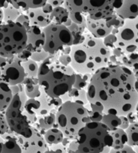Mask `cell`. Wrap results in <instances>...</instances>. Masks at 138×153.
Listing matches in <instances>:
<instances>
[{"label": "cell", "mask_w": 138, "mask_h": 153, "mask_svg": "<svg viewBox=\"0 0 138 153\" xmlns=\"http://www.w3.org/2000/svg\"><path fill=\"white\" fill-rule=\"evenodd\" d=\"M92 75L89 74H80L75 72V82L73 88L79 90L87 91L91 82Z\"/></svg>", "instance_id": "4dcf8cb0"}, {"label": "cell", "mask_w": 138, "mask_h": 153, "mask_svg": "<svg viewBox=\"0 0 138 153\" xmlns=\"http://www.w3.org/2000/svg\"><path fill=\"white\" fill-rule=\"evenodd\" d=\"M56 112L57 110H54L49 114L38 117L37 122L33 125V127L35 128L43 135L46 131L50 129L58 128L56 123Z\"/></svg>", "instance_id": "d6986e66"}, {"label": "cell", "mask_w": 138, "mask_h": 153, "mask_svg": "<svg viewBox=\"0 0 138 153\" xmlns=\"http://www.w3.org/2000/svg\"><path fill=\"white\" fill-rule=\"evenodd\" d=\"M9 130L10 128L8 124L5 113L0 112V137L6 134Z\"/></svg>", "instance_id": "8d00e7d4"}, {"label": "cell", "mask_w": 138, "mask_h": 153, "mask_svg": "<svg viewBox=\"0 0 138 153\" xmlns=\"http://www.w3.org/2000/svg\"><path fill=\"white\" fill-rule=\"evenodd\" d=\"M134 150L135 151L136 153H138V147H136V148H134Z\"/></svg>", "instance_id": "f5cc1de1"}, {"label": "cell", "mask_w": 138, "mask_h": 153, "mask_svg": "<svg viewBox=\"0 0 138 153\" xmlns=\"http://www.w3.org/2000/svg\"><path fill=\"white\" fill-rule=\"evenodd\" d=\"M103 40V43L104 44V45L108 47V49H114L116 48L115 44L116 43V36L115 35H112V33L110 34L109 35L107 36L106 37H105Z\"/></svg>", "instance_id": "f35d334b"}, {"label": "cell", "mask_w": 138, "mask_h": 153, "mask_svg": "<svg viewBox=\"0 0 138 153\" xmlns=\"http://www.w3.org/2000/svg\"><path fill=\"white\" fill-rule=\"evenodd\" d=\"M135 81L134 74L123 65L103 68L92 76L87 91L89 103L102 105L104 114L127 116L138 103Z\"/></svg>", "instance_id": "6da1fadb"}, {"label": "cell", "mask_w": 138, "mask_h": 153, "mask_svg": "<svg viewBox=\"0 0 138 153\" xmlns=\"http://www.w3.org/2000/svg\"><path fill=\"white\" fill-rule=\"evenodd\" d=\"M85 6L93 20H106L115 13L113 0H85Z\"/></svg>", "instance_id": "8fae6325"}, {"label": "cell", "mask_w": 138, "mask_h": 153, "mask_svg": "<svg viewBox=\"0 0 138 153\" xmlns=\"http://www.w3.org/2000/svg\"><path fill=\"white\" fill-rule=\"evenodd\" d=\"M106 21L108 25L112 26L113 28L115 29L121 28L123 27L124 24V20L119 17L115 12L112 14V16L106 19Z\"/></svg>", "instance_id": "e575fe53"}, {"label": "cell", "mask_w": 138, "mask_h": 153, "mask_svg": "<svg viewBox=\"0 0 138 153\" xmlns=\"http://www.w3.org/2000/svg\"><path fill=\"white\" fill-rule=\"evenodd\" d=\"M46 44L44 50L52 55L60 53L66 47H72L73 38L68 28L52 23L44 28Z\"/></svg>", "instance_id": "ba28073f"}, {"label": "cell", "mask_w": 138, "mask_h": 153, "mask_svg": "<svg viewBox=\"0 0 138 153\" xmlns=\"http://www.w3.org/2000/svg\"><path fill=\"white\" fill-rule=\"evenodd\" d=\"M0 153H22L18 135L10 129L6 134L1 136Z\"/></svg>", "instance_id": "e0dca14e"}, {"label": "cell", "mask_w": 138, "mask_h": 153, "mask_svg": "<svg viewBox=\"0 0 138 153\" xmlns=\"http://www.w3.org/2000/svg\"><path fill=\"white\" fill-rule=\"evenodd\" d=\"M45 153H67V148L60 143L55 145H48V149Z\"/></svg>", "instance_id": "74e56055"}, {"label": "cell", "mask_w": 138, "mask_h": 153, "mask_svg": "<svg viewBox=\"0 0 138 153\" xmlns=\"http://www.w3.org/2000/svg\"><path fill=\"white\" fill-rule=\"evenodd\" d=\"M1 70L2 77L0 80L10 86L22 84L26 78L22 62L16 56L8 58L6 65Z\"/></svg>", "instance_id": "30bf717a"}, {"label": "cell", "mask_w": 138, "mask_h": 153, "mask_svg": "<svg viewBox=\"0 0 138 153\" xmlns=\"http://www.w3.org/2000/svg\"><path fill=\"white\" fill-rule=\"evenodd\" d=\"M39 65L38 63L32 60L28 59L25 62H22V65L25 70L26 78H38Z\"/></svg>", "instance_id": "d6a6232c"}, {"label": "cell", "mask_w": 138, "mask_h": 153, "mask_svg": "<svg viewBox=\"0 0 138 153\" xmlns=\"http://www.w3.org/2000/svg\"><path fill=\"white\" fill-rule=\"evenodd\" d=\"M26 33L27 44L26 49L28 50L32 53L44 49L46 44V35L44 32V28L31 26L26 30Z\"/></svg>", "instance_id": "9a60e30c"}, {"label": "cell", "mask_w": 138, "mask_h": 153, "mask_svg": "<svg viewBox=\"0 0 138 153\" xmlns=\"http://www.w3.org/2000/svg\"><path fill=\"white\" fill-rule=\"evenodd\" d=\"M87 30L94 37L98 39H104L113 30L112 26L108 25L106 20H93L87 16L86 18Z\"/></svg>", "instance_id": "2e32d148"}, {"label": "cell", "mask_w": 138, "mask_h": 153, "mask_svg": "<svg viewBox=\"0 0 138 153\" xmlns=\"http://www.w3.org/2000/svg\"><path fill=\"white\" fill-rule=\"evenodd\" d=\"M118 62H121V65L131 70L135 78H138V52L123 54L121 57L118 58Z\"/></svg>", "instance_id": "603a6c76"}, {"label": "cell", "mask_w": 138, "mask_h": 153, "mask_svg": "<svg viewBox=\"0 0 138 153\" xmlns=\"http://www.w3.org/2000/svg\"><path fill=\"white\" fill-rule=\"evenodd\" d=\"M87 94V91L86 90H79L73 88L68 93L62 96L60 99H62L63 102L71 101L86 107L87 105L89 104Z\"/></svg>", "instance_id": "44dd1931"}, {"label": "cell", "mask_w": 138, "mask_h": 153, "mask_svg": "<svg viewBox=\"0 0 138 153\" xmlns=\"http://www.w3.org/2000/svg\"><path fill=\"white\" fill-rule=\"evenodd\" d=\"M26 28L17 22L0 23V56L11 58L26 48Z\"/></svg>", "instance_id": "8992f818"}, {"label": "cell", "mask_w": 138, "mask_h": 153, "mask_svg": "<svg viewBox=\"0 0 138 153\" xmlns=\"http://www.w3.org/2000/svg\"><path fill=\"white\" fill-rule=\"evenodd\" d=\"M1 77H2V70L0 69V80H1Z\"/></svg>", "instance_id": "db71d44e"}, {"label": "cell", "mask_w": 138, "mask_h": 153, "mask_svg": "<svg viewBox=\"0 0 138 153\" xmlns=\"http://www.w3.org/2000/svg\"><path fill=\"white\" fill-rule=\"evenodd\" d=\"M111 135H112L113 139L112 149H121L127 144L128 138H127L125 130H122L121 128H118L117 130L111 131Z\"/></svg>", "instance_id": "d4e9b609"}, {"label": "cell", "mask_w": 138, "mask_h": 153, "mask_svg": "<svg viewBox=\"0 0 138 153\" xmlns=\"http://www.w3.org/2000/svg\"><path fill=\"white\" fill-rule=\"evenodd\" d=\"M18 7L22 10V12H26L29 10L37 9L44 7L47 4V0H20L16 1Z\"/></svg>", "instance_id": "83f0119b"}, {"label": "cell", "mask_w": 138, "mask_h": 153, "mask_svg": "<svg viewBox=\"0 0 138 153\" xmlns=\"http://www.w3.org/2000/svg\"><path fill=\"white\" fill-rule=\"evenodd\" d=\"M13 94L10 86L0 80V112H5L11 103Z\"/></svg>", "instance_id": "cb8c5ba5"}, {"label": "cell", "mask_w": 138, "mask_h": 153, "mask_svg": "<svg viewBox=\"0 0 138 153\" xmlns=\"http://www.w3.org/2000/svg\"><path fill=\"white\" fill-rule=\"evenodd\" d=\"M116 36V48L124 54L138 52V17L124 20L123 26L118 29Z\"/></svg>", "instance_id": "9c48e42d"}, {"label": "cell", "mask_w": 138, "mask_h": 153, "mask_svg": "<svg viewBox=\"0 0 138 153\" xmlns=\"http://www.w3.org/2000/svg\"><path fill=\"white\" fill-rule=\"evenodd\" d=\"M101 123L106 126L108 129L112 131L120 128L121 120L120 116L112 114H104Z\"/></svg>", "instance_id": "f546056e"}, {"label": "cell", "mask_w": 138, "mask_h": 153, "mask_svg": "<svg viewBox=\"0 0 138 153\" xmlns=\"http://www.w3.org/2000/svg\"><path fill=\"white\" fill-rule=\"evenodd\" d=\"M58 60L61 64L64 65V66H69V65H70L71 62H72V59H71L70 55H60L58 57Z\"/></svg>", "instance_id": "b9f144b4"}, {"label": "cell", "mask_w": 138, "mask_h": 153, "mask_svg": "<svg viewBox=\"0 0 138 153\" xmlns=\"http://www.w3.org/2000/svg\"><path fill=\"white\" fill-rule=\"evenodd\" d=\"M51 55H52L49 54L48 53L46 52L45 50L43 49L40 51L33 53L31 55V59L32 60L34 61L35 62L38 63L39 64H40L42 62H44V61H46V59H48Z\"/></svg>", "instance_id": "d590c367"}, {"label": "cell", "mask_w": 138, "mask_h": 153, "mask_svg": "<svg viewBox=\"0 0 138 153\" xmlns=\"http://www.w3.org/2000/svg\"><path fill=\"white\" fill-rule=\"evenodd\" d=\"M8 61V58L0 56V69H2V68L6 65Z\"/></svg>", "instance_id": "7dc6e473"}, {"label": "cell", "mask_w": 138, "mask_h": 153, "mask_svg": "<svg viewBox=\"0 0 138 153\" xmlns=\"http://www.w3.org/2000/svg\"><path fill=\"white\" fill-rule=\"evenodd\" d=\"M4 113L8 124L13 132L25 138L32 135L33 124L18 94L13 96L11 103Z\"/></svg>", "instance_id": "52a82bcc"}, {"label": "cell", "mask_w": 138, "mask_h": 153, "mask_svg": "<svg viewBox=\"0 0 138 153\" xmlns=\"http://www.w3.org/2000/svg\"><path fill=\"white\" fill-rule=\"evenodd\" d=\"M63 6L68 10L69 17L73 22L81 25L86 22L88 15L85 6V0H66Z\"/></svg>", "instance_id": "5bb4252c"}, {"label": "cell", "mask_w": 138, "mask_h": 153, "mask_svg": "<svg viewBox=\"0 0 138 153\" xmlns=\"http://www.w3.org/2000/svg\"><path fill=\"white\" fill-rule=\"evenodd\" d=\"M115 12L123 20L138 17V0H113Z\"/></svg>", "instance_id": "4fadbf2b"}, {"label": "cell", "mask_w": 138, "mask_h": 153, "mask_svg": "<svg viewBox=\"0 0 138 153\" xmlns=\"http://www.w3.org/2000/svg\"><path fill=\"white\" fill-rule=\"evenodd\" d=\"M10 2V1H9ZM4 12V21L5 23L16 22L18 18L23 14L22 10L17 9L12 6V4H9V6L3 10Z\"/></svg>", "instance_id": "f1b7e54d"}, {"label": "cell", "mask_w": 138, "mask_h": 153, "mask_svg": "<svg viewBox=\"0 0 138 153\" xmlns=\"http://www.w3.org/2000/svg\"><path fill=\"white\" fill-rule=\"evenodd\" d=\"M64 2L65 1H63V0H48L47 1V3L51 5L53 8L63 6Z\"/></svg>", "instance_id": "f6af8a7d"}, {"label": "cell", "mask_w": 138, "mask_h": 153, "mask_svg": "<svg viewBox=\"0 0 138 153\" xmlns=\"http://www.w3.org/2000/svg\"><path fill=\"white\" fill-rule=\"evenodd\" d=\"M4 21V12L3 10L0 9V23L3 22Z\"/></svg>", "instance_id": "681fc988"}, {"label": "cell", "mask_w": 138, "mask_h": 153, "mask_svg": "<svg viewBox=\"0 0 138 153\" xmlns=\"http://www.w3.org/2000/svg\"><path fill=\"white\" fill-rule=\"evenodd\" d=\"M126 117L129 120L130 124H131V123H134L138 122V120H137L136 113H135V111L134 112H132L131 113H129V114L127 115Z\"/></svg>", "instance_id": "bcb514c9"}, {"label": "cell", "mask_w": 138, "mask_h": 153, "mask_svg": "<svg viewBox=\"0 0 138 153\" xmlns=\"http://www.w3.org/2000/svg\"><path fill=\"white\" fill-rule=\"evenodd\" d=\"M55 56L51 55L40 64L38 79L45 93L52 98H61L73 89L75 72L70 65L61 64Z\"/></svg>", "instance_id": "3957f363"}, {"label": "cell", "mask_w": 138, "mask_h": 153, "mask_svg": "<svg viewBox=\"0 0 138 153\" xmlns=\"http://www.w3.org/2000/svg\"><path fill=\"white\" fill-rule=\"evenodd\" d=\"M120 118L121 120V124L119 128H121L123 130H126L127 129L129 128V126L130 125L129 120L127 119L126 116H120Z\"/></svg>", "instance_id": "ee69618b"}, {"label": "cell", "mask_w": 138, "mask_h": 153, "mask_svg": "<svg viewBox=\"0 0 138 153\" xmlns=\"http://www.w3.org/2000/svg\"><path fill=\"white\" fill-rule=\"evenodd\" d=\"M51 20L53 24L62 25L68 28L72 25V20L69 17V13L64 6L55 7L51 14Z\"/></svg>", "instance_id": "ffe728a7"}, {"label": "cell", "mask_w": 138, "mask_h": 153, "mask_svg": "<svg viewBox=\"0 0 138 153\" xmlns=\"http://www.w3.org/2000/svg\"><path fill=\"white\" fill-rule=\"evenodd\" d=\"M22 149V153H45L48 149V144L35 128H33V134L28 138L18 135Z\"/></svg>", "instance_id": "7c38bea8"}, {"label": "cell", "mask_w": 138, "mask_h": 153, "mask_svg": "<svg viewBox=\"0 0 138 153\" xmlns=\"http://www.w3.org/2000/svg\"><path fill=\"white\" fill-rule=\"evenodd\" d=\"M25 14L30 20L31 26H38L41 28H45L51 25V14L45 10L44 7L29 10L25 12Z\"/></svg>", "instance_id": "ac0fdd59"}, {"label": "cell", "mask_w": 138, "mask_h": 153, "mask_svg": "<svg viewBox=\"0 0 138 153\" xmlns=\"http://www.w3.org/2000/svg\"><path fill=\"white\" fill-rule=\"evenodd\" d=\"M135 91H137V93H138V78H136V81H135Z\"/></svg>", "instance_id": "f907efd6"}, {"label": "cell", "mask_w": 138, "mask_h": 153, "mask_svg": "<svg viewBox=\"0 0 138 153\" xmlns=\"http://www.w3.org/2000/svg\"><path fill=\"white\" fill-rule=\"evenodd\" d=\"M46 143L48 145H55L62 143L64 136L60 129L54 128L46 131L44 134Z\"/></svg>", "instance_id": "484cf974"}, {"label": "cell", "mask_w": 138, "mask_h": 153, "mask_svg": "<svg viewBox=\"0 0 138 153\" xmlns=\"http://www.w3.org/2000/svg\"><path fill=\"white\" fill-rule=\"evenodd\" d=\"M83 43L72 46L70 66L76 73L94 75L109 64L112 51L104 45L102 39L93 36L89 32L85 34Z\"/></svg>", "instance_id": "7a4b0ae2"}, {"label": "cell", "mask_w": 138, "mask_h": 153, "mask_svg": "<svg viewBox=\"0 0 138 153\" xmlns=\"http://www.w3.org/2000/svg\"><path fill=\"white\" fill-rule=\"evenodd\" d=\"M31 55H32V53L31 51H29L28 50L25 49L24 51L20 53L19 54L16 55V57L18 59H19L22 62H25L31 59Z\"/></svg>", "instance_id": "60d3db41"}, {"label": "cell", "mask_w": 138, "mask_h": 153, "mask_svg": "<svg viewBox=\"0 0 138 153\" xmlns=\"http://www.w3.org/2000/svg\"><path fill=\"white\" fill-rule=\"evenodd\" d=\"M25 93L28 99H38L41 94V89L38 78H26L23 82Z\"/></svg>", "instance_id": "7402d4cb"}, {"label": "cell", "mask_w": 138, "mask_h": 153, "mask_svg": "<svg viewBox=\"0 0 138 153\" xmlns=\"http://www.w3.org/2000/svg\"><path fill=\"white\" fill-rule=\"evenodd\" d=\"M135 113H136V115H137V120H138V103L136 107H135Z\"/></svg>", "instance_id": "816d5d0a"}, {"label": "cell", "mask_w": 138, "mask_h": 153, "mask_svg": "<svg viewBox=\"0 0 138 153\" xmlns=\"http://www.w3.org/2000/svg\"><path fill=\"white\" fill-rule=\"evenodd\" d=\"M71 50H72V47H66V48L60 53H61V55H69L71 53Z\"/></svg>", "instance_id": "c3c4849f"}, {"label": "cell", "mask_w": 138, "mask_h": 153, "mask_svg": "<svg viewBox=\"0 0 138 153\" xmlns=\"http://www.w3.org/2000/svg\"><path fill=\"white\" fill-rule=\"evenodd\" d=\"M86 107L88 110L89 118L92 122H101L104 113V108L102 105L89 103Z\"/></svg>", "instance_id": "4316f807"}, {"label": "cell", "mask_w": 138, "mask_h": 153, "mask_svg": "<svg viewBox=\"0 0 138 153\" xmlns=\"http://www.w3.org/2000/svg\"><path fill=\"white\" fill-rule=\"evenodd\" d=\"M68 29L70 30L73 38V46L77 45H80L83 43L86 36H85V34H83L80 30L79 25L73 22L72 25L70 26H68Z\"/></svg>", "instance_id": "836d02e7"}, {"label": "cell", "mask_w": 138, "mask_h": 153, "mask_svg": "<svg viewBox=\"0 0 138 153\" xmlns=\"http://www.w3.org/2000/svg\"><path fill=\"white\" fill-rule=\"evenodd\" d=\"M16 22L19 23L21 25H22L24 27L26 28V30H28L31 26L30 20H29V18L27 14H26L25 13H23V14H21L20 16L18 18V19L16 21Z\"/></svg>", "instance_id": "ab89813d"}, {"label": "cell", "mask_w": 138, "mask_h": 153, "mask_svg": "<svg viewBox=\"0 0 138 153\" xmlns=\"http://www.w3.org/2000/svg\"><path fill=\"white\" fill-rule=\"evenodd\" d=\"M75 153H110L113 139L111 131L101 122H90L79 131Z\"/></svg>", "instance_id": "277c9868"}, {"label": "cell", "mask_w": 138, "mask_h": 153, "mask_svg": "<svg viewBox=\"0 0 138 153\" xmlns=\"http://www.w3.org/2000/svg\"><path fill=\"white\" fill-rule=\"evenodd\" d=\"M125 131L128 138L127 145L134 149L138 147V122L130 124Z\"/></svg>", "instance_id": "1f68e13d"}, {"label": "cell", "mask_w": 138, "mask_h": 153, "mask_svg": "<svg viewBox=\"0 0 138 153\" xmlns=\"http://www.w3.org/2000/svg\"><path fill=\"white\" fill-rule=\"evenodd\" d=\"M110 153H136L135 151L134 148L129 146V145H126L124 146L123 149L119 150H114L111 149Z\"/></svg>", "instance_id": "7bdbcfd3"}, {"label": "cell", "mask_w": 138, "mask_h": 153, "mask_svg": "<svg viewBox=\"0 0 138 153\" xmlns=\"http://www.w3.org/2000/svg\"><path fill=\"white\" fill-rule=\"evenodd\" d=\"M92 122L87 108L76 102H63L56 112V123L65 138L74 140L79 131Z\"/></svg>", "instance_id": "5b68a950"}]
</instances>
